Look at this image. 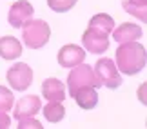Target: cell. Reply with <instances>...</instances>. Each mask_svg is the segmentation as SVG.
<instances>
[{
    "instance_id": "cell-14",
    "label": "cell",
    "mask_w": 147,
    "mask_h": 129,
    "mask_svg": "<svg viewBox=\"0 0 147 129\" xmlns=\"http://www.w3.org/2000/svg\"><path fill=\"white\" fill-rule=\"evenodd\" d=\"M89 27H93L96 31H102L105 35H111V31L115 29V20H113V16L105 15V13H98L89 20Z\"/></svg>"
},
{
    "instance_id": "cell-4",
    "label": "cell",
    "mask_w": 147,
    "mask_h": 129,
    "mask_svg": "<svg viewBox=\"0 0 147 129\" xmlns=\"http://www.w3.org/2000/svg\"><path fill=\"white\" fill-rule=\"evenodd\" d=\"M93 69L96 73V76L100 78L102 86H105L107 89H118L122 86V76H120V71H118L115 60L104 57L94 64Z\"/></svg>"
},
{
    "instance_id": "cell-20",
    "label": "cell",
    "mask_w": 147,
    "mask_h": 129,
    "mask_svg": "<svg viewBox=\"0 0 147 129\" xmlns=\"http://www.w3.org/2000/svg\"><path fill=\"white\" fill-rule=\"evenodd\" d=\"M11 127V116L5 111H0V129H7Z\"/></svg>"
},
{
    "instance_id": "cell-15",
    "label": "cell",
    "mask_w": 147,
    "mask_h": 129,
    "mask_svg": "<svg viewBox=\"0 0 147 129\" xmlns=\"http://www.w3.org/2000/svg\"><path fill=\"white\" fill-rule=\"evenodd\" d=\"M40 111L44 113L46 120L51 122V124H58L65 116V109H64V105H62V102H49L46 107H42Z\"/></svg>"
},
{
    "instance_id": "cell-18",
    "label": "cell",
    "mask_w": 147,
    "mask_h": 129,
    "mask_svg": "<svg viewBox=\"0 0 147 129\" xmlns=\"http://www.w3.org/2000/svg\"><path fill=\"white\" fill-rule=\"evenodd\" d=\"M123 9L127 11L129 15H133V16H138L142 22L147 20V13H145V7H140V5H134L131 4L129 0H123Z\"/></svg>"
},
{
    "instance_id": "cell-10",
    "label": "cell",
    "mask_w": 147,
    "mask_h": 129,
    "mask_svg": "<svg viewBox=\"0 0 147 129\" xmlns=\"http://www.w3.org/2000/svg\"><path fill=\"white\" fill-rule=\"evenodd\" d=\"M42 97L49 102H64L65 100V86L58 78H47L42 84Z\"/></svg>"
},
{
    "instance_id": "cell-17",
    "label": "cell",
    "mask_w": 147,
    "mask_h": 129,
    "mask_svg": "<svg viewBox=\"0 0 147 129\" xmlns=\"http://www.w3.org/2000/svg\"><path fill=\"white\" fill-rule=\"evenodd\" d=\"M15 104V97L7 87L0 86V111H11Z\"/></svg>"
},
{
    "instance_id": "cell-7",
    "label": "cell",
    "mask_w": 147,
    "mask_h": 129,
    "mask_svg": "<svg viewBox=\"0 0 147 129\" xmlns=\"http://www.w3.org/2000/svg\"><path fill=\"white\" fill-rule=\"evenodd\" d=\"M33 11L35 9H33V5L27 2V0H18V2H15L11 5L7 20L15 29H22V27L33 18Z\"/></svg>"
},
{
    "instance_id": "cell-11",
    "label": "cell",
    "mask_w": 147,
    "mask_h": 129,
    "mask_svg": "<svg viewBox=\"0 0 147 129\" xmlns=\"http://www.w3.org/2000/svg\"><path fill=\"white\" fill-rule=\"evenodd\" d=\"M113 38L122 44V42H133V40H138L140 36H142V27L138 24H131V22H123L116 27V29H113Z\"/></svg>"
},
{
    "instance_id": "cell-1",
    "label": "cell",
    "mask_w": 147,
    "mask_h": 129,
    "mask_svg": "<svg viewBox=\"0 0 147 129\" xmlns=\"http://www.w3.org/2000/svg\"><path fill=\"white\" fill-rule=\"evenodd\" d=\"M147 62V53L145 47L140 42H122L120 47L116 49L115 55V64L118 67V71H122L123 75H136L145 67Z\"/></svg>"
},
{
    "instance_id": "cell-21",
    "label": "cell",
    "mask_w": 147,
    "mask_h": 129,
    "mask_svg": "<svg viewBox=\"0 0 147 129\" xmlns=\"http://www.w3.org/2000/svg\"><path fill=\"white\" fill-rule=\"evenodd\" d=\"M134 5H140V7H147V0H129Z\"/></svg>"
},
{
    "instance_id": "cell-2",
    "label": "cell",
    "mask_w": 147,
    "mask_h": 129,
    "mask_svg": "<svg viewBox=\"0 0 147 129\" xmlns=\"http://www.w3.org/2000/svg\"><path fill=\"white\" fill-rule=\"evenodd\" d=\"M102 86L100 78L96 76V73H94L93 66L89 64H78L71 69L69 76H67V89H69V97H73L78 89L82 87H94L98 89Z\"/></svg>"
},
{
    "instance_id": "cell-8",
    "label": "cell",
    "mask_w": 147,
    "mask_h": 129,
    "mask_svg": "<svg viewBox=\"0 0 147 129\" xmlns=\"http://www.w3.org/2000/svg\"><path fill=\"white\" fill-rule=\"evenodd\" d=\"M13 105H15L13 116L18 120V118H26V116H35L42 109V100L36 95H27V97H22Z\"/></svg>"
},
{
    "instance_id": "cell-19",
    "label": "cell",
    "mask_w": 147,
    "mask_h": 129,
    "mask_svg": "<svg viewBox=\"0 0 147 129\" xmlns=\"http://www.w3.org/2000/svg\"><path fill=\"white\" fill-rule=\"evenodd\" d=\"M44 126L38 122L35 116H26V118H18V129H42Z\"/></svg>"
},
{
    "instance_id": "cell-6",
    "label": "cell",
    "mask_w": 147,
    "mask_h": 129,
    "mask_svg": "<svg viewBox=\"0 0 147 129\" xmlns=\"http://www.w3.org/2000/svg\"><path fill=\"white\" fill-rule=\"evenodd\" d=\"M82 44L86 51L93 53V55H102L109 49V35L96 31L93 27H87L82 35Z\"/></svg>"
},
{
    "instance_id": "cell-13",
    "label": "cell",
    "mask_w": 147,
    "mask_h": 129,
    "mask_svg": "<svg viewBox=\"0 0 147 129\" xmlns=\"http://www.w3.org/2000/svg\"><path fill=\"white\" fill-rule=\"evenodd\" d=\"M73 98H75V102L80 105L82 109H93L94 105L98 104V93H96V89L94 87H82V89H78V91L73 95Z\"/></svg>"
},
{
    "instance_id": "cell-12",
    "label": "cell",
    "mask_w": 147,
    "mask_h": 129,
    "mask_svg": "<svg viewBox=\"0 0 147 129\" xmlns=\"http://www.w3.org/2000/svg\"><path fill=\"white\" fill-rule=\"evenodd\" d=\"M22 55V42L15 36L0 38V57L4 60H15Z\"/></svg>"
},
{
    "instance_id": "cell-5",
    "label": "cell",
    "mask_w": 147,
    "mask_h": 129,
    "mask_svg": "<svg viewBox=\"0 0 147 129\" xmlns=\"http://www.w3.org/2000/svg\"><path fill=\"white\" fill-rule=\"evenodd\" d=\"M5 78H7L9 86L13 87L15 91H26L33 82V71H31V67L27 64L18 62V64L11 66L7 69Z\"/></svg>"
},
{
    "instance_id": "cell-9",
    "label": "cell",
    "mask_w": 147,
    "mask_h": 129,
    "mask_svg": "<svg viewBox=\"0 0 147 129\" xmlns=\"http://www.w3.org/2000/svg\"><path fill=\"white\" fill-rule=\"evenodd\" d=\"M86 51L80 47V46H76V44H67V46L64 47H60V51H58V64L62 67H75L78 64H82L84 60H86Z\"/></svg>"
},
{
    "instance_id": "cell-3",
    "label": "cell",
    "mask_w": 147,
    "mask_h": 129,
    "mask_svg": "<svg viewBox=\"0 0 147 129\" xmlns=\"http://www.w3.org/2000/svg\"><path fill=\"white\" fill-rule=\"evenodd\" d=\"M22 38H24V44L29 49H40L49 42L51 38V27L46 20H29L27 24L22 27Z\"/></svg>"
},
{
    "instance_id": "cell-16",
    "label": "cell",
    "mask_w": 147,
    "mask_h": 129,
    "mask_svg": "<svg viewBox=\"0 0 147 129\" xmlns=\"http://www.w3.org/2000/svg\"><path fill=\"white\" fill-rule=\"evenodd\" d=\"M78 0H47V5L56 13H67L69 9L75 7Z\"/></svg>"
},
{
    "instance_id": "cell-22",
    "label": "cell",
    "mask_w": 147,
    "mask_h": 129,
    "mask_svg": "<svg viewBox=\"0 0 147 129\" xmlns=\"http://www.w3.org/2000/svg\"><path fill=\"white\" fill-rule=\"evenodd\" d=\"M140 100H142V104H145V84L140 87Z\"/></svg>"
}]
</instances>
